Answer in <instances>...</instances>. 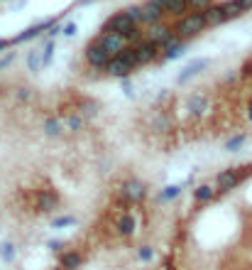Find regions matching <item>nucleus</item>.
I'll return each mask as SVG.
<instances>
[{
	"label": "nucleus",
	"instance_id": "obj_16",
	"mask_svg": "<svg viewBox=\"0 0 252 270\" xmlns=\"http://www.w3.org/2000/svg\"><path fill=\"white\" fill-rule=\"evenodd\" d=\"M115 231H118V236H123V238H130L135 231H137V221H135V216L130 212H123L118 219H115Z\"/></svg>",
	"mask_w": 252,
	"mask_h": 270
},
{
	"label": "nucleus",
	"instance_id": "obj_30",
	"mask_svg": "<svg viewBox=\"0 0 252 270\" xmlns=\"http://www.w3.org/2000/svg\"><path fill=\"white\" fill-rule=\"evenodd\" d=\"M137 258H140L142 263H150L154 258V248L152 246H140V248H137Z\"/></svg>",
	"mask_w": 252,
	"mask_h": 270
},
{
	"label": "nucleus",
	"instance_id": "obj_13",
	"mask_svg": "<svg viewBox=\"0 0 252 270\" xmlns=\"http://www.w3.org/2000/svg\"><path fill=\"white\" fill-rule=\"evenodd\" d=\"M186 52H189V42L182 40V37L176 35V37H174V40L162 49V59H159V62H162V64H167V62H174V59H182Z\"/></svg>",
	"mask_w": 252,
	"mask_h": 270
},
{
	"label": "nucleus",
	"instance_id": "obj_38",
	"mask_svg": "<svg viewBox=\"0 0 252 270\" xmlns=\"http://www.w3.org/2000/svg\"><path fill=\"white\" fill-rule=\"evenodd\" d=\"M10 44H13V40H8V37H0V52H3V49H8Z\"/></svg>",
	"mask_w": 252,
	"mask_h": 270
},
{
	"label": "nucleus",
	"instance_id": "obj_17",
	"mask_svg": "<svg viewBox=\"0 0 252 270\" xmlns=\"http://www.w3.org/2000/svg\"><path fill=\"white\" fill-rule=\"evenodd\" d=\"M186 108H189L191 115H203L208 111V94H203V91L191 94V96L186 99Z\"/></svg>",
	"mask_w": 252,
	"mask_h": 270
},
{
	"label": "nucleus",
	"instance_id": "obj_33",
	"mask_svg": "<svg viewBox=\"0 0 252 270\" xmlns=\"http://www.w3.org/2000/svg\"><path fill=\"white\" fill-rule=\"evenodd\" d=\"M189 5H191V10H208L215 3L213 0H189Z\"/></svg>",
	"mask_w": 252,
	"mask_h": 270
},
{
	"label": "nucleus",
	"instance_id": "obj_3",
	"mask_svg": "<svg viewBox=\"0 0 252 270\" xmlns=\"http://www.w3.org/2000/svg\"><path fill=\"white\" fill-rule=\"evenodd\" d=\"M84 59H86V64H88L91 69H103V71H105V69H108V64H111L113 54L98 42V40H93V42L86 44Z\"/></svg>",
	"mask_w": 252,
	"mask_h": 270
},
{
	"label": "nucleus",
	"instance_id": "obj_10",
	"mask_svg": "<svg viewBox=\"0 0 252 270\" xmlns=\"http://www.w3.org/2000/svg\"><path fill=\"white\" fill-rule=\"evenodd\" d=\"M208 67H210V59L208 57H198V59H194V62H189V64H186V67L176 74V84H179V86L189 84L194 76H198L201 71H206Z\"/></svg>",
	"mask_w": 252,
	"mask_h": 270
},
{
	"label": "nucleus",
	"instance_id": "obj_7",
	"mask_svg": "<svg viewBox=\"0 0 252 270\" xmlns=\"http://www.w3.org/2000/svg\"><path fill=\"white\" fill-rule=\"evenodd\" d=\"M176 37V29L171 27V25H167V22H159V25H152V27H147V32H145V40H150V42L159 44L162 49L167 47L171 40Z\"/></svg>",
	"mask_w": 252,
	"mask_h": 270
},
{
	"label": "nucleus",
	"instance_id": "obj_29",
	"mask_svg": "<svg viewBox=\"0 0 252 270\" xmlns=\"http://www.w3.org/2000/svg\"><path fill=\"white\" fill-rule=\"evenodd\" d=\"M223 5H225L228 17H240V15L245 13V10H242V5H240V0H230V3H223Z\"/></svg>",
	"mask_w": 252,
	"mask_h": 270
},
{
	"label": "nucleus",
	"instance_id": "obj_37",
	"mask_svg": "<svg viewBox=\"0 0 252 270\" xmlns=\"http://www.w3.org/2000/svg\"><path fill=\"white\" fill-rule=\"evenodd\" d=\"M47 246H49V251H54V253H61V248H64V243L61 241H49Z\"/></svg>",
	"mask_w": 252,
	"mask_h": 270
},
{
	"label": "nucleus",
	"instance_id": "obj_27",
	"mask_svg": "<svg viewBox=\"0 0 252 270\" xmlns=\"http://www.w3.org/2000/svg\"><path fill=\"white\" fill-rule=\"evenodd\" d=\"M64 123H66V128L69 130H81L84 128V123H86V118L81 113H74V115H66Z\"/></svg>",
	"mask_w": 252,
	"mask_h": 270
},
{
	"label": "nucleus",
	"instance_id": "obj_14",
	"mask_svg": "<svg viewBox=\"0 0 252 270\" xmlns=\"http://www.w3.org/2000/svg\"><path fill=\"white\" fill-rule=\"evenodd\" d=\"M152 3H157L164 13H167V17H184L186 13H191V5H189V0H152Z\"/></svg>",
	"mask_w": 252,
	"mask_h": 270
},
{
	"label": "nucleus",
	"instance_id": "obj_11",
	"mask_svg": "<svg viewBox=\"0 0 252 270\" xmlns=\"http://www.w3.org/2000/svg\"><path fill=\"white\" fill-rule=\"evenodd\" d=\"M167 17V13L152 3V0H147V3H142V13H140V25L142 27H152V25H159L162 20Z\"/></svg>",
	"mask_w": 252,
	"mask_h": 270
},
{
	"label": "nucleus",
	"instance_id": "obj_19",
	"mask_svg": "<svg viewBox=\"0 0 252 270\" xmlns=\"http://www.w3.org/2000/svg\"><path fill=\"white\" fill-rule=\"evenodd\" d=\"M42 130H44V135H47V138H59V135L66 130V123H64V118H61V115H52V118H47V121H44Z\"/></svg>",
	"mask_w": 252,
	"mask_h": 270
},
{
	"label": "nucleus",
	"instance_id": "obj_35",
	"mask_svg": "<svg viewBox=\"0 0 252 270\" xmlns=\"http://www.w3.org/2000/svg\"><path fill=\"white\" fill-rule=\"evenodd\" d=\"M15 59H17V54H15V52H8L5 57H0V71H3V69H8V67L13 64Z\"/></svg>",
	"mask_w": 252,
	"mask_h": 270
},
{
	"label": "nucleus",
	"instance_id": "obj_25",
	"mask_svg": "<svg viewBox=\"0 0 252 270\" xmlns=\"http://www.w3.org/2000/svg\"><path fill=\"white\" fill-rule=\"evenodd\" d=\"M54 62V40H42V67H52Z\"/></svg>",
	"mask_w": 252,
	"mask_h": 270
},
{
	"label": "nucleus",
	"instance_id": "obj_6",
	"mask_svg": "<svg viewBox=\"0 0 252 270\" xmlns=\"http://www.w3.org/2000/svg\"><path fill=\"white\" fill-rule=\"evenodd\" d=\"M245 174H247L245 167H228V170L218 172V177H215V189H218L221 194H228V192H233V189L245 179Z\"/></svg>",
	"mask_w": 252,
	"mask_h": 270
},
{
	"label": "nucleus",
	"instance_id": "obj_20",
	"mask_svg": "<svg viewBox=\"0 0 252 270\" xmlns=\"http://www.w3.org/2000/svg\"><path fill=\"white\" fill-rule=\"evenodd\" d=\"M206 13V20H208V27H218V25H223V22H228L230 17H228V13H225V5L221 3V5H213V8H208V10H203Z\"/></svg>",
	"mask_w": 252,
	"mask_h": 270
},
{
	"label": "nucleus",
	"instance_id": "obj_9",
	"mask_svg": "<svg viewBox=\"0 0 252 270\" xmlns=\"http://www.w3.org/2000/svg\"><path fill=\"white\" fill-rule=\"evenodd\" d=\"M135 49H137V62H140V67H147V64H154V62L162 59V47L150 42V40L137 42L135 44Z\"/></svg>",
	"mask_w": 252,
	"mask_h": 270
},
{
	"label": "nucleus",
	"instance_id": "obj_12",
	"mask_svg": "<svg viewBox=\"0 0 252 270\" xmlns=\"http://www.w3.org/2000/svg\"><path fill=\"white\" fill-rule=\"evenodd\" d=\"M56 206H59V194H56L54 189H40L34 194V209L40 214L54 212Z\"/></svg>",
	"mask_w": 252,
	"mask_h": 270
},
{
	"label": "nucleus",
	"instance_id": "obj_40",
	"mask_svg": "<svg viewBox=\"0 0 252 270\" xmlns=\"http://www.w3.org/2000/svg\"><path fill=\"white\" fill-rule=\"evenodd\" d=\"M79 5H91V3H96V0H76Z\"/></svg>",
	"mask_w": 252,
	"mask_h": 270
},
{
	"label": "nucleus",
	"instance_id": "obj_32",
	"mask_svg": "<svg viewBox=\"0 0 252 270\" xmlns=\"http://www.w3.org/2000/svg\"><path fill=\"white\" fill-rule=\"evenodd\" d=\"M15 96H17V101H32V96H34V91H32L29 86H20V88L15 91Z\"/></svg>",
	"mask_w": 252,
	"mask_h": 270
},
{
	"label": "nucleus",
	"instance_id": "obj_4",
	"mask_svg": "<svg viewBox=\"0 0 252 270\" xmlns=\"http://www.w3.org/2000/svg\"><path fill=\"white\" fill-rule=\"evenodd\" d=\"M147 192H150L147 182L130 177V179H125V182L120 185V201H123V204H140V201L147 199Z\"/></svg>",
	"mask_w": 252,
	"mask_h": 270
},
{
	"label": "nucleus",
	"instance_id": "obj_39",
	"mask_svg": "<svg viewBox=\"0 0 252 270\" xmlns=\"http://www.w3.org/2000/svg\"><path fill=\"white\" fill-rule=\"evenodd\" d=\"M240 5H242V10H252V0H240Z\"/></svg>",
	"mask_w": 252,
	"mask_h": 270
},
{
	"label": "nucleus",
	"instance_id": "obj_31",
	"mask_svg": "<svg viewBox=\"0 0 252 270\" xmlns=\"http://www.w3.org/2000/svg\"><path fill=\"white\" fill-rule=\"evenodd\" d=\"M120 88H123V94H125L127 99H135V84H132L130 76H127V79H120Z\"/></svg>",
	"mask_w": 252,
	"mask_h": 270
},
{
	"label": "nucleus",
	"instance_id": "obj_23",
	"mask_svg": "<svg viewBox=\"0 0 252 270\" xmlns=\"http://www.w3.org/2000/svg\"><path fill=\"white\" fill-rule=\"evenodd\" d=\"M42 67V49H29L27 52V71L29 74H40Z\"/></svg>",
	"mask_w": 252,
	"mask_h": 270
},
{
	"label": "nucleus",
	"instance_id": "obj_15",
	"mask_svg": "<svg viewBox=\"0 0 252 270\" xmlns=\"http://www.w3.org/2000/svg\"><path fill=\"white\" fill-rule=\"evenodd\" d=\"M111 54H118V52H123L127 47V40L123 35H118V32H98V37H96Z\"/></svg>",
	"mask_w": 252,
	"mask_h": 270
},
{
	"label": "nucleus",
	"instance_id": "obj_22",
	"mask_svg": "<svg viewBox=\"0 0 252 270\" xmlns=\"http://www.w3.org/2000/svg\"><path fill=\"white\" fill-rule=\"evenodd\" d=\"M215 194H218V189L210 187V185H198L196 189H194V199H196L198 204H208Z\"/></svg>",
	"mask_w": 252,
	"mask_h": 270
},
{
	"label": "nucleus",
	"instance_id": "obj_1",
	"mask_svg": "<svg viewBox=\"0 0 252 270\" xmlns=\"http://www.w3.org/2000/svg\"><path fill=\"white\" fill-rule=\"evenodd\" d=\"M137 67H140V62H137V49H135V44H127L123 52L113 54L105 74H108V76H115V79H127V76L132 74V69H137Z\"/></svg>",
	"mask_w": 252,
	"mask_h": 270
},
{
	"label": "nucleus",
	"instance_id": "obj_24",
	"mask_svg": "<svg viewBox=\"0 0 252 270\" xmlns=\"http://www.w3.org/2000/svg\"><path fill=\"white\" fill-rule=\"evenodd\" d=\"M245 140H247V135H245V133H235L233 138H228V140H225L223 150H225V153H238L240 147L245 145Z\"/></svg>",
	"mask_w": 252,
	"mask_h": 270
},
{
	"label": "nucleus",
	"instance_id": "obj_2",
	"mask_svg": "<svg viewBox=\"0 0 252 270\" xmlns=\"http://www.w3.org/2000/svg\"><path fill=\"white\" fill-rule=\"evenodd\" d=\"M176 35L184 37V40H191V37H198L203 29H208V20H206V13L203 10H191V13H186L184 17L176 20Z\"/></svg>",
	"mask_w": 252,
	"mask_h": 270
},
{
	"label": "nucleus",
	"instance_id": "obj_18",
	"mask_svg": "<svg viewBox=\"0 0 252 270\" xmlns=\"http://www.w3.org/2000/svg\"><path fill=\"white\" fill-rule=\"evenodd\" d=\"M81 263H84V256L79 251H64L59 256V268L61 270H79Z\"/></svg>",
	"mask_w": 252,
	"mask_h": 270
},
{
	"label": "nucleus",
	"instance_id": "obj_26",
	"mask_svg": "<svg viewBox=\"0 0 252 270\" xmlns=\"http://www.w3.org/2000/svg\"><path fill=\"white\" fill-rule=\"evenodd\" d=\"M15 256H17V253H15V246H13V243H10V241H3V243H0V258H3L5 263H13Z\"/></svg>",
	"mask_w": 252,
	"mask_h": 270
},
{
	"label": "nucleus",
	"instance_id": "obj_36",
	"mask_svg": "<svg viewBox=\"0 0 252 270\" xmlns=\"http://www.w3.org/2000/svg\"><path fill=\"white\" fill-rule=\"evenodd\" d=\"M76 22H66V25H64V32H61V35H64V37H74V35H76Z\"/></svg>",
	"mask_w": 252,
	"mask_h": 270
},
{
	"label": "nucleus",
	"instance_id": "obj_5",
	"mask_svg": "<svg viewBox=\"0 0 252 270\" xmlns=\"http://www.w3.org/2000/svg\"><path fill=\"white\" fill-rule=\"evenodd\" d=\"M142 27V25H137L130 15L125 13V10H118L115 15H111L105 22H103V27H100V32H118V35H123V37H127L132 29Z\"/></svg>",
	"mask_w": 252,
	"mask_h": 270
},
{
	"label": "nucleus",
	"instance_id": "obj_21",
	"mask_svg": "<svg viewBox=\"0 0 252 270\" xmlns=\"http://www.w3.org/2000/svg\"><path fill=\"white\" fill-rule=\"evenodd\" d=\"M182 192H184V185H167L157 192V199L159 201H174L176 197H182Z\"/></svg>",
	"mask_w": 252,
	"mask_h": 270
},
{
	"label": "nucleus",
	"instance_id": "obj_41",
	"mask_svg": "<svg viewBox=\"0 0 252 270\" xmlns=\"http://www.w3.org/2000/svg\"><path fill=\"white\" fill-rule=\"evenodd\" d=\"M247 118H250V121H252V103H250V106H247Z\"/></svg>",
	"mask_w": 252,
	"mask_h": 270
},
{
	"label": "nucleus",
	"instance_id": "obj_28",
	"mask_svg": "<svg viewBox=\"0 0 252 270\" xmlns=\"http://www.w3.org/2000/svg\"><path fill=\"white\" fill-rule=\"evenodd\" d=\"M76 224V216H71V214H64V216H56L54 221H52V228H69Z\"/></svg>",
	"mask_w": 252,
	"mask_h": 270
},
{
	"label": "nucleus",
	"instance_id": "obj_8",
	"mask_svg": "<svg viewBox=\"0 0 252 270\" xmlns=\"http://www.w3.org/2000/svg\"><path fill=\"white\" fill-rule=\"evenodd\" d=\"M56 22H59L56 17H44V20H37L34 25H29L27 29H22V32H20V35L15 37L13 42H29V40H34V37H40L42 32H49V29L54 27Z\"/></svg>",
	"mask_w": 252,
	"mask_h": 270
},
{
	"label": "nucleus",
	"instance_id": "obj_34",
	"mask_svg": "<svg viewBox=\"0 0 252 270\" xmlns=\"http://www.w3.org/2000/svg\"><path fill=\"white\" fill-rule=\"evenodd\" d=\"M125 13L140 25V13H142V5H130V8H125Z\"/></svg>",
	"mask_w": 252,
	"mask_h": 270
}]
</instances>
